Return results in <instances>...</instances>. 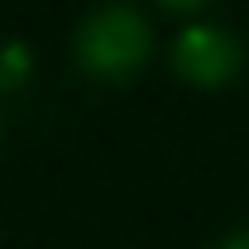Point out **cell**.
Listing matches in <instances>:
<instances>
[{
  "instance_id": "cell-5",
  "label": "cell",
  "mask_w": 249,
  "mask_h": 249,
  "mask_svg": "<svg viewBox=\"0 0 249 249\" xmlns=\"http://www.w3.org/2000/svg\"><path fill=\"white\" fill-rule=\"evenodd\" d=\"M218 249H249V233H233V237H226Z\"/></svg>"
},
{
  "instance_id": "cell-3",
  "label": "cell",
  "mask_w": 249,
  "mask_h": 249,
  "mask_svg": "<svg viewBox=\"0 0 249 249\" xmlns=\"http://www.w3.org/2000/svg\"><path fill=\"white\" fill-rule=\"evenodd\" d=\"M27 74H31V51L23 43H4L0 47V89L23 86Z\"/></svg>"
},
{
  "instance_id": "cell-2",
  "label": "cell",
  "mask_w": 249,
  "mask_h": 249,
  "mask_svg": "<svg viewBox=\"0 0 249 249\" xmlns=\"http://www.w3.org/2000/svg\"><path fill=\"white\" fill-rule=\"evenodd\" d=\"M175 70L195 86H226L241 70V43L222 27H187L175 43Z\"/></svg>"
},
{
  "instance_id": "cell-4",
  "label": "cell",
  "mask_w": 249,
  "mask_h": 249,
  "mask_svg": "<svg viewBox=\"0 0 249 249\" xmlns=\"http://www.w3.org/2000/svg\"><path fill=\"white\" fill-rule=\"evenodd\" d=\"M163 8H175V12H195V8H202L206 0H160Z\"/></svg>"
},
{
  "instance_id": "cell-1",
  "label": "cell",
  "mask_w": 249,
  "mask_h": 249,
  "mask_svg": "<svg viewBox=\"0 0 249 249\" xmlns=\"http://www.w3.org/2000/svg\"><path fill=\"white\" fill-rule=\"evenodd\" d=\"M148 47L152 31L144 16L124 4L101 8L78 31V62L86 66V74L105 82H124L128 74H136L148 58Z\"/></svg>"
}]
</instances>
